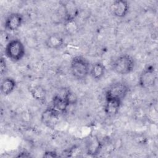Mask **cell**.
<instances>
[{"label":"cell","mask_w":158,"mask_h":158,"mask_svg":"<svg viewBox=\"0 0 158 158\" xmlns=\"http://www.w3.org/2000/svg\"><path fill=\"white\" fill-rule=\"evenodd\" d=\"M90 64L88 60L81 56H76L70 62V72L73 78L78 80H83L89 74Z\"/></svg>","instance_id":"1"},{"label":"cell","mask_w":158,"mask_h":158,"mask_svg":"<svg viewBox=\"0 0 158 158\" xmlns=\"http://www.w3.org/2000/svg\"><path fill=\"white\" fill-rule=\"evenodd\" d=\"M135 62L129 54H122L115 59L112 64V70L118 75H125L130 73L135 68Z\"/></svg>","instance_id":"2"},{"label":"cell","mask_w":158,"mask_h":158,"mask_svg":"<svg viewBox=\"0 0 158 158\" xmlns=\"http://www.w3.org/2000/svg\"><path fill=\"white\" fill-rule=\"evenodd\" d=\"M5 55L11 61L16 62L21 60L25 55V48L19 39L10 40L5 48Z\"/></svg>","instance_id":"3"},{"label":"cell","mask_w":158,"mask_h":158,"mask_svg":"<svg viewBox=\"0 0 158 158\" xmlns=\"http://www.w3.org/2000/svg\"><path fill=\"white\" fill-rule=\"evenodd\" d=\"M130 90L128 84L124 81H117L111 84L105 93V99H117L122 101Z\"/></svg>","instance_id":"4"},{"label":"cell","mask_w":158,"mask_h":158,"mask_svg":"<svg viewBox=\"0 0 158 158\" xmlns=\"http://www.w3.org/2000/svg\"><path fill=\"white\" fill-rule=\"evenodd\" d=\"M156 79L157 75L154 66L149 65L140 73L138 78V85L144 89L151 88L155 85Z\"/></svg>","instance_id":"5"},{"label":"cell","mask_w":158,"mask_h":158,"mask_svg":"<svg viewBox=\"0 0 158 158\" xmlns=\"http://www.w3.org/2000/svg\"><path fill=\"white\" fill-rule=\"evenodd\" d=\"M60 114L52 106L48 107L41 113V121L46 127L53 128L57 123Z\"/></svg>","instance_id":"6"},{"label":"cell","mask_w":158,"mask_h":158,"mask_svg":"<svg viewBox=\"0 0 158 158\" xmlns=\"http://www.w3.org/2000/svg\"><path fill=\"white\" fill-rule=\"evenodd\" d=\"M86 153L91 156H96L102 149V143L96 135H90L85 141Z\"/></svg>","instance_id":"7"},{"label":"cell","mask_w":158,"mask_h":158,"mask_svg":"<svg viewBox=\"0 0 158 158\" xmlns=\"http://www.w3.org/2000/svg\"><path fill=\"white\" fill-rule=\"evenodd\" d=\"M23 22V16L19 12L9 14L4 22V28L9 31H14L20 28Z\"/></svg>","instance_id":"8"},{"label":"cell","mask_w":158,"mask_h":158,"mask_svg":"<svg viewBox=\"0 0 158 158\" xmlns=\"http://www.w3.org/2000/svg\"><path fill=\"white\" fill-rule=\"evenodd\" d=\"M112 14L117 18H123L125 17L130 9V5L128 1L125 0L114 1L110 7Z\"/></svg>","instance_id":"9"},{"label":"cell","mask_w":158,"mask_h":158,"mask_svg":"<svg viewBox=\"0 0 158 158\" xmlns=\"http://www.w3.org/2000/svg\"><path fill=\"white\" fill-rule=\"evenodd\" d=\"M64 12L65 22L75 20L78 14V8L75 1H67L62 2Z\"/></svg>","instance_id":"10"},{"label":"cell","mask_w":158,"mask_h":158,"mask_svg":"<svg viewBox=\"0 0 158 158\" xmlns=\"http://www.w3.org/2000/svg\"><path fill=\"white\" fill-rule=\"evenodd\" d=\"M45 46L48 49L57 50L61 49L64 45V38L59 33L50 34L45 40Z\"/></svg>","instance_id":"11"},{"label":"cell","mask_w":158,"mask_h":158,"mask_svg":"<svg viewBox=\"0 0 158 158\" xmlns=\"http://www.w3.org/2000/svg\"><path fill=\"white\" fill-rule=\"evenodd\" d=\"M122 101L117 99H106L104 106V111L108 117H114L119 112Z\"/></svg>","instance_id":"12"},{"label":"cell","mask_w":158,"mask_h":158,"mask_svg":"<svg viewBox=\"0 0 158 158\" xmlns=\"http://www.w3.org/2000/svg\"><path fill=\"white\" fill-rule=\"evenodd\" d=\"M54 109L60 114L66 112L69 106L68 102L62 94H56L52 99V106Z\"/></svg>","instance_id":"13"},{"label":"cell","mask_w":158,"mask_h":158,"mask_svg":"<svg viewBox=\"0 0 158 158\" xmlns=\"http://www.w3.org/2000/svg\"><path fill=\"white\" fill-rule=\"evenodd\" d=\"M17 83L15 80L9 77H5L1 83V92L4 96L10 94L15 89Z\"/></svg>","instance_id":"14"},{"label":"cell","mask_w":158,"mask_h":158,"mask_svg":"<svg viewBox=\"0 0 158 158\" xmlns=\"http://www.w3.org/2000/svg\"><path fill=\"white\" fill-rule=\"evenodd\" d=\"M106 72L105 65L100 62H95L90 68L89 74L96 81H99L104 76Z\"/></svg>","instance_id":"15"},{"label":"cell","mask_w":158,"mask_h":158,"mask_svg":"<svg viewBox=\"0 0 158 158\" xmlns=\"http://www.w3.org/2000/svg\"><path fill=\"white\" fill-rule=\"evenodd\" d=\"M30 93L33 99L44 103L46 99V91L41 85H35L30 89Z\"/></svg>","instance_id":"16"},{"label":"cell","mask_w":158,"mask_h":158,"mask_svg":"<svg viewBox=\"0 0 158 158\" xmlns=\"http://www.w3.org/2000/svg\"><path fill=\"white\" fill-rule=\"evenodd\" d=\"M62 95L67 100V101L68 102L69 106L73 105V104H76L77 102V96L75 95V94L73 92H72L69 89H64V91L63 92Z\"/></svg>","instance_id":"17"},{"label":"cell","mask_w":158,"mask_h":158,"mask_svg":"<svg viewBox=\"0 0 158 158\" xmlns=\"http://www.w3.org/2000/svg\"><path fill=\"white\" fill-rule=\"evenodd\" d=\"M7 71V65L6 61L4 57H1L0 60V73L1 75L2 76L6 73Z\"/></svg>","instance_id":"18"},{"label":"cell","mask_w":158,"mask_h":158,"mask_svg":"<svg viewBox=\"0 0 158 158\" xmlns=\"http://www.w3.org/2000/svg\"><path fill=\"white\" fill-rule=\"evenodd\" d=\"M43 157H58L57 153L54 151H46L44 152Z\"/></svg>","instance_id":"19"},{"label":"cell","mask_w":158,"mask_h":158,"mask_svg":"<svg viewBox=\"0 0 158 158\" xmlns=\"http://www.w3.org/2000/svg\"><path fill=\"white\" fill-rule=\"evenodd\" d=\"M17 157H30V154H28V153L26 152H22Z\"/></svg>","instance_id":"20"}]
</instances>
